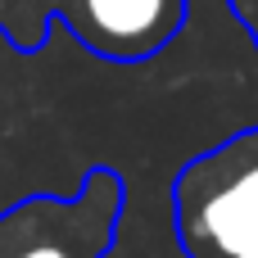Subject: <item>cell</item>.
Segmentation results:
<instances>
[{"label": "cell", "instance_id": "cell-1", "mask_svg": "<svg viewBox=\"0 0 258 258\" xmlns=\"http://www.w3.org/2000/svg\"><path fill=\"white\" fill-rule=\"evenodd\" d=\"M172 236L186 258H258V127L177 168Z\"/></svg>", "mask_w": 258, "mask_h": 258}, {"label": "cell", "instance_id": "cell-2", "mask_svg": "<svg viewBox=\"0 0 258 258\" xmlns=\"http://www.w3.org/2000/svg\"><path fill=\"white\" fill-rule=\"evenodd\" d=\"M190 0H0V36L18 54H41L63 27L109 63H145L186 27Z\"/></svg>", "mask_w": 258, "mask_h": 258}, {"label": "cell", "instance_id": "cell-3", "mask_svg": "<svg viewBox=\"0 0 258 258\" xmlns=\"http://www.w3.org/2000/svg\"><path fill=\"white\" fill-rule=\"evenodd\" d=\"M127 213V177L86 168L73 195H23L0 209V258H109Z\"/></svg>", "mask_w": 258, "mask_h": 258}, {"label": "cell", "instance_id": "cell-4", "mask_svg": "<svg viewBox=\"0 0 258 258\" xmlns=\"http://www.w3.org/2000/svg\"><path fill=\"white\" fill-rule=\"evenodd\" d=\"M227 9L236 14V23L245 27V36L254 41V50H258V0H227Z\"/></svg>", "mask_w": 258, "mask_h": 258}]
</instances>
